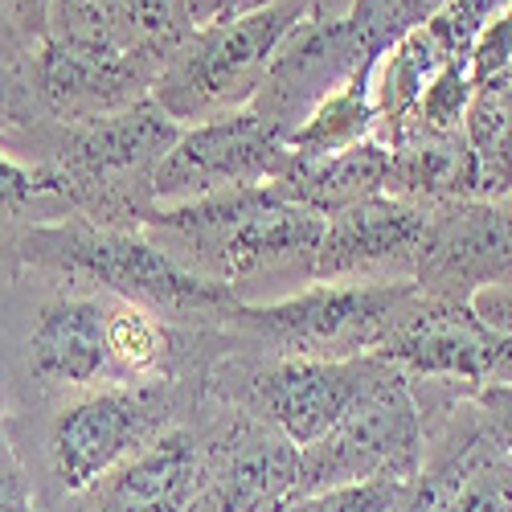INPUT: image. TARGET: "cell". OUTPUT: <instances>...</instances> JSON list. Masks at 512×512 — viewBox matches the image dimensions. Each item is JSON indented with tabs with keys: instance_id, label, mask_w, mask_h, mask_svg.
<instances>
[{
	"instance_id": "6da1fadb",
	"label": "cell",
	"mask_w": 512,
	"mask_h": 512,
	"mask_svg": "<svg viewBox=\"0 0 512 512\" xmlns=\"http://www.w3.org/2000/svg\"><path fill=\"white\" fill-rule=\"evenodd\" d=\"M320 213L287 201L275 185L222 189L181 205H152L140 234L193 275L226 283L238 300L254 279H316V250L324 238Z\"/></svg>"
},
{
	"instance_id": "7a4b0ae2",
	"label": "cell",
	"mask_w": 512,
	"mask_h": 512,
	"mask_svg": "<svg viewBox=\"0 0 512 512\" xmlns=\"http://www.w3.org/2000/svg\"><path fill=\"white\" fill-rule=\"evenodd\" d=\"M185 127L152 99L87 123H50L37 136L41 164L54 177V197L66 218H87L107 230H140L152 209V177Z\"/></svg>"
},
{
	"instance_id": "3957f363",
	"label": "cell",
	"mask_w": 512,
	"mask_h": 512,
	"mask_svg": "<svg viewBox=\"0 0 512 512\" xmlns=\"http://www.w3.org/2000/svg\"><path fill=\"white\" fill-rule=\"evenodd\" d=\"M17 259L62 279L99 283L115 300H132L148 312H168L201 328L226 324L242 304L226 283L193 275L140 230H107L87 218L33 222L17 234Z\"/></svg>"
},
{
	"instance_id": "277c9868",
	"label": "cell",
	"mask_w": 512,
	"mask_h": 512,
	"mask_svg": "<svg viewBox=\"0 0 512 512\" xmlns=\"http://www.w3.org/2000/svg\"><path fill=\"white\" fill-rule=\"evenodd\" d=\"M308 17H316L312 0H279L193 29L185 46L160 66L152 103L181 127L250 107L283 37Z\"/></svg>"
},
{
	"instance_id": "5b68a950",
	"label": "cell",
	"mask_w": 512,
	"mask_h": 512,
	"mask_svg": "<svg viewBox=\"0 0 512 512\" xmlns=\"http://www.w3.org/2000/svg\"><path fill=\"white\" fill-rule=\"evenodd\" d=\"M390 361L373 353L349 361L312 357H226L209 369L205 394L271 422L295 447L324 439L353 410Z\"/></svg>"
},
{
	"instance_id": "8992f818",
	"label": "cell",
	"mask_w": 512,
	"mask_h": 512,
	"mask_svg": "<svg viewBox=\"0 0 512 512\" xmlns=\"http://www.w3.org/2000/svg\"><path fill=\"white\" fill-rule=\"evenodd\" d=\"M181 381H119V386L82 390L50 422V476L58 492L82 496L119 463L160 439L168 426L181 422Z\"/></svg>"
},
{
	"instance_id": "52a82bcc",
	"label": "cell",
	"mask_w": 512,
	"mask_h": 512,
	"mask_svg": "<svg viewBox=\"0 0 512 512\" xmlns=\"http://www.w3.org/2000/svg\"><path fill=\"white\" fill-rule=\"evenodd\" d=\"M414 291V279L386 283H312L271 304H238L226 328L271 345V357L349 361L377 349L394 308Z\"/></svg>"
},
{
	"instance_id": "ba28073f",
	"label": "cell",
	"mask_w": 512,
	"mask_h": 512,
	"mask_svg": "<svg viewBox=\"0 0 512 512\" xmlns=\"http://www.w3.org/2000/svg\"><path fill=\"white\" fill-rule=\"evenodd\" d=\"M422 467V410L406 373L394 365L353 402L332 431L300 447L295 496H316L353 484H406Z\"/></svg>"
},
{
	"instance_id": "9c48e42d",
	"label": "cell",
	"mask_w": 512,
	"mask_h": 512,
	"mask_svg": "<svg viewBox=\"0 0 512 512\" xmlns=\"http://www.w3.org/2000/svg\"><path fill=\"white\" fill-rule=\"evenodd\" d=\"M373 357L410 381H455L467 390L512 381V340L488 328L472 304L435 300L418 287L394 308Z\"/></svg>"
},
{
	"instance_id": "30bf717a",
	"label": "cell",
	"mask_w": 512,
	"mask_h": 512,
	"mask_svg": "<svg viewBox=\"0 0 512 512\" xmlns=\"http://www.w3.org/2000/svg\"><path fill=\"white\" fill-rule=\"evenodd\" d=\"M218 418L205 422L197 488L185 512H279L295 500L300 447L271 422L213 398Z\"/></svg>"
},
{
	"instance_id": "8fae6325",
	"label": "cell",
	"mask_w": 512,
	"mask_h": 512,
	"mask_svg": "<svg viewBox=\"0 0 512 512\" xmlns=\"http://www.w3.org/2000/svg\"><path fill=\"white\" fill-rule=\"evenodd\" d=\"M287 164V132L254 107H242L185 127L152 177V205H181L222 189L275 185Z\"/></svg>"
},
{
	"instance_id": "7c38bea8",
	"label": "cell",
	"mask_w": 512,
	"mask_h": 512,
	"mask_svg": "<svg viewBox=\"0 0 512 512\" xmlns=\"http://www.w3.org/2000/svg\"><path fill=\"white\" fill-rule=\"evenodd\" d=\"M512 279V197L447 201L426 209L414 254V287L435 300L467 304L476 291Z\"/></svg>"
},
{
	"instance_id": "4fadbf2b",
	"label": "cell",
	"mask_w": 512,
	"mask_h": 512,
	"mask_svg": "<svg viewBox=\"0 0 512 512\" xmlns=\"http://www.w3.org/2000/svg\"><path fill=\"white\" fill-rule=\"evenodd\" d=\"M160 62L148 54H87L46 37L25 50L21 78L46 123L70 127L152 99Z\"/></svg>"
},
{
	"instance_id": "5bb4252c",
	"label": "cell",
	"mask_w": 512,
	"mask_h": 512,
	"mask_svg": "<svg viewBox=\"0 0 512 512\" xmlns=\"http://www.w3.org/2000/svg\"><path fill=\"white\" fill-rule=\"evenodd\" d=\"M377 58L381 54L369 50V41L361 37L349 13L308 17L283 37V46L275 50L267 78L250 107L267 115L271 123H279L283 132H291L295 123H304V115L320 99H328L340 82H349L361 66Z\"/></svg>"
},
{
	"instance_id": "9a60e30c",
	"label": "cell",
	"mask_w": 512,
	"mask_h": 512,
	"mask_svg": "<svg viewBox=\"0 0 512 512\" xmlns=\"http://www.w3.org/2000/svg\"><path fill=\"white\" fill-rule=\"evenodd\" d=\"M426 209L377 193L324 222L316 250V283H386L414 279V254Z\"/></svg>"
},
{
	"instance_id": "2e32d148",
	"label": "cell",
	"mask_w": 512,
	"mask_h": 512,
	"mask_svg": "<svg viewBox=\"0 0 512 512\" xmlns=\"http://www.w3.org/2000/svg\"><path fill=\"white\" fill-rule=\"evenodd\" d=\"M25 365L50 390L82 394L119 386L107 353V300L87 291H58L33 312L25 336Z\"/></svg>"
},
{
	"instance_id": "e0dca14e",
	"label": "cell",
	"mask_w": 512,
	"mask_h": 512,
	"mask_svg": "<svg viewBox=\"0 0 512 512\" xmlns=\"http://www.w3.org/2000/svg\"><path fill=\"white\" fill-rule=\"evenodd\" d=\"M201 439L193 426L177 422L144 451L119 463L87 496V512H185L197 488Z\"/></svg>"
},
{
	"instance_id": "ac0fdd59",
	"label": "cell",
	"mask_w": 512,
	"mask_h": 512,
	"mask_svg": "<svg viewBox=\"0 0 512 512\" xmlns=\"http://www.w3.org/2000/svg\"><path fill=\"white\" fill-rule=\"evenodd\" d=\"M386 197H398L418 209H435L447 201H467L480 189V164L463 132H431L418 119L386 144Z\"/></svg>"
},
{
	"instance_id": "d6986e66",
	"label": "cell",
	"mask_w": 512,
	"mask_h": 512,
	"mask_svg": "<svg viewBox=\"0 0 512 512\" xmlns=\"http://www.w3.org/2000/svg\"><path fill=\"white\" fill-rule=\"evenodd\" d=\"M386 168H390V148L369 136L336 156H320V160L291 156L287 173L275 181V189L287 201L320 213V218H332V213L361 205L386 189Z\"/></svg>"
},
{
	"instance_id": "ffe728a7",
	"label": "cell",
	"mask_w": 512,
	"mask_h": 512,
	"mask_svg": "<svg viewBox=\"0 0 512 512\" xmlns=\"http://www.w3.org/2000/svg\"><path fill=\"white\" fill-rule=\"evenodd\" d=\"M443 62H451V58L435 46V37L422 25L410 29L406 37H398L394 46L373 62V70H369V95H373V115H377L373 140L390 144L402 127L414 123L426 82L435 78V70Z\"/></svg>"
},
{
	"instance_id": "44dd1931",
	"label": "cell",
	"mask_w": 512,
	"mask_h": 512,
	"mask_svg": "<svg viewBox=\"0 0 512 512\" xmlns=\"http://www.w3.org/2000/svg\"><path fill=\"white\" fill-rule=\"evenodd\" d=\"M369 66H361L349 82H340V87L320 99L304 123H295L287 132V152L295 160H320V156H336L345 152L361 140L373 136L377 127V115H373V95H369Z\"/></svg>"
},
{
	"instance_id": "7402d4cb",
	"label": "cell",
	"mask_w": 512,
	"mask_h": 512,
	"mask_svg": "<svg viewBox=\"0 0 512 512\" xmlns=\"http://www.w3.org/2000/svg\"><path fill=\"white\" fill-rule=\"evenodd\" d=\"M107 353L115 381H156V377H177L173 373V332H168L156 312L132 304V300H115L107 304Z\"/></svg>"
},
{
	"instance_id": "603a6c76",
	"label": "cell",
	"mask_w": 512,
	"mask_h": 512,
	"mask_svg": "<svg viewBox=\"0 0 512 512\" xmlns=\"http://www.w3.org/2000/svg\"><path fill=\"white\" fill-rule=\"evenodd\" d=\"M115 13L127 37V50L148 54L160 66L193 37L197 21L185 0H115Z\"/></svg>"
},
{
	"instance_id": "cb8c5ba5",
	"label": "cell",
	"mask_w": 512,
	"mask_h": 512,
	"mask_svg": "<svg viewBox=\"0 0 512 512\" xmlns=\"http://www.w3.org/2000/svg\"><path fill=\"white\" fill-rule=\"evenodd\" d=\"M50 37L87 54H132L115 13V0H54Z\"/></svg>"
},
{
	"instance_id": "d4e9b609",
	"label": "cell",
	"mask_w": 512,
	"mask_h": 512,
	"mask_svg": "<svg viewBox=\"0 0 512 512\" xmlns=\"http://www.w3.org/2000/svg\"><path fill=\"white\" fill-rule=\"evenodd\" d=\"M447 0H353L349 17L357 21L361 37L369 41L373 54H386L398 37L426 25Z\"/></svg>"
},
{
	"instance_id": "484cf974",
	"label": "cell",
	"mask_w": 512,
	"mask_h": 512,
	"mask_svg": "<svg viewBox=\"0 0 512 512\" xmlns=\"http://www.w3.org/2000/svg\"><path fill=\"white\" fill-rule=\"evenodd\" d=\"M29 209H58V218H66L54 197L50 168L41 160H21L0 144V213L5 218H25Z\"/></svg>"
},
{
	"instance_id": "4316f807",
	"label": "cell",
	"mask_w": 512,
	"mask_h": 512,
	"mask_svg": "<svg viewBox=\"0 0 512 512\" xmlns=\"http://www.w3.org/2000/svg\"><path fill=\"white\" fill-rule=\"evenodd\" d=\"M472 95L476 87H472V74H467V62H443L435 78L426 82L414 119L422 127H431V132H463Z\"/></svg>"
},
{
	"instance_id": "83f0119b",
	"label": "cell",
	"mask_w": 512,
	"mask_h": 512,
	"mask_svg": "<svg viewBox=\"0 0 512 512\" xmlns=\"http://www.w3.org/2000/svg\"><path fill=\"white\" fill-rule=\"evenodd\" d=\"M504 0H447V5L426 21L422 29L435 37V46L451 58V62H467L476 37L484 33V25L496 17V9Z\"/></svg>"
},
{
	"instance_id": "f1b7e54d",
	"label": "cell",
	"mask_w": 512,
	"mask_h": 512,
	"mask_svg": "<svg viewBox=\"0 0 512 512\" xmlns=\"http://www.w3.org/2000/svg\"><path fill=\"white\" fill-rule=\"evenodd\" d=\"M467 74H472V87L512 74V0H504L496 17L484 25V33L476 37L472 54H467Z\"/></svg>"
},
{
	"instance_id": "f546056e",
	"label": "cell",
	"mask_w": 512,
	"mask_h": 512,
	"mask_svg": "<svg viewBox=\"0 0 512 512\" xmlns=\"http://www.w3.org/2000/svg\"><path fill=\"white\" fill-rule=\"evenodd\" d=\"M447 512H512V463L500 455L472 472L451 496Z\"/></svg>"
},
{
	"instance_id": "4dcf8cb0",
	"label": "cell",
	"mask_w": 512,
	"mask_h": 512,
	"mask_svg": "<svg viewBox=\"0 0 512 512\" xmlns=\"http://www.w3.org/2000/svg\"><path fill=\"white\" fill-rule=\"evenodd\" d=\"M402 484H353V488H332L316 496H295L279 512H390Z\"/></svg>"
},
{
	"instance_id": "1f68e13d",
	"label": "cell",
	"mask_w": 512,
	"mask_h": 512,
	"mask_svg": "<svg viewBox=\"0 0 512 512\" xmlns=\"http://www.w3.org/2000/svg\"><path fill=\"white\" fill-rule=\"evenodd\" d=\"M0 127H5V136L21 132V136H33L41 127H50L46 119H41L29 87H25V78H21V66L13 62H0Z\"/></svg>"
},
{
	"instance_id": "d6a6232c",
	"label": "cell",
	"mask_w": 512,
	"mask_h": 512,
	"mask_svg": "<svg viewBox=\"0 0 512 512\" xmlns=\"http://www.w3.org/2000/svg\"><path fill=\"white\" fill-rule=\"evenodd\" d=\"M472 402L480 410L484 431L492 435V443L512 463V381H488V386H476Z\"/></svg>"
},
{
	"instance_id": "836d02e7",
	"label": "cell",
	"mask_w": 512,
	"mask_h": 512,
	"mask_svg": "<svg viewBox=\"0 0 512 512\" xmlns=\"http://www.w3.org/2000/svg\"><path fill=\"white\" fill-rule=\"evenodd\" d=\"M0 9H5V17H9V29L17 37L21 54L41 46V41L50 37V9H54V0H0Z\"/></svg>"
},
{
	"instance_id": "e575fe53",
	"label": "cell",
	"mask_w": 512,
	"mask_h": 512,
	"mask_svg": "<svg viewBox=\"0 0 512 512\" xmlns=\"http://www.w3.org/2000/svg\"><path fill=\"white\" fill-rule=\"evenodd\" d=\"M467 304H472V312H476L488 328H496L500 336H508V340H512V279H508V283H492V287L476 291Z\"/></svg>"
},
{
	"instance_id": "d590c367",
	"label": "cell",
	"mask_w": 512,
	"mask_h": 512,
	"mask_svg": "<svg viewBox=\"0 0 512 512\" xmlns=\"http://www.w3.org/2000/svg\"><path fill=\"white\" fill-rule=\"evenodd\" d=\"M0 512H33L29 488L17 472V459L13 463H0Z\"/></svg>"
},
{
	"instance_id": "8d00e7d4",
	"label": "cell",
	"mask_w": 512,
	"mask_h": 512,
	"mask_svg": "<svg viewBox=\"0 0 512 512\" xmlns=\"http://www.w3.org/2000/svg\"><path fill=\"white\" fill-rule=\"evenodd\" d=\"M185 5H189L193 21H197V29H201V25L213 21V9H218V0H185Z\"/></svg>"
},
{
	"instance_id": "74e56055",
	"label": "cell",
	"mask_w": 512,
	"mask_h": 512,
	"mask_svg": "<svg viewBox=\"0 0 512 512\" xmlns=\"http://www.w3.org/2000/svg\"><path fill=\"white\" fill-rule=\"evenodd\" d=\"M316 5V17H345L353 9V0H312Z\"/></svg>"
},
{
	"instance_id": "f35d334b",
	"label": "cell",
	"mask_w": 512,
	"mask_h": 512,
	"mask_svg": "<svg viewBox=\"0 0 512 512\" xmlns=\"http://www.w3.org/2000/svg\"><path fill=\"white\" fill-rule=\"evenodd\" d=\"M0 463H13V451H9V435H5V414H0Z\"/></svg>"
},
{
	"instance_id": "ab89813d",
	"label": "cell",
	"mask_w": 512,
	"mask_h": 512,
	"mask_svg": "<svg viewBox=\"0 0 512 512\" xmlns=\"http://www.w3.org/2000/svg\"><path fill=\"white\" fill-rule=\"evenodd\" d=\"M5 140H9V136H5V127H0V144H5Z\"/></svg>"
}]
</instances>
